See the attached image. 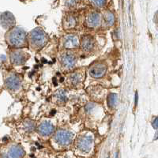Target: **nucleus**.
<instances>
[{"instance_id":"f8f14e48","label":"nucleus","mask_w":158,"mask_h":158,"mask_svg":"<svg viewBox=\"0 0 158 158\" xmlns=\"http://www.w3.org/2000/svg\"><path fill=\"white\" fill-rule=\"evenodd\" d=\"M38 134L42 138H48L52 136L56 131V127L52 122L48 120H44L37 127Z\"/></svg>"},{"instance_id":"5701e85b","label":"nucleus","mask_w":158,"mask_h":158,"mask_svg":"<svg viewBox=\"0 0 158 158\" xmlns=\"http://www.w3.org/2000/svg\"><path fill=\"white\" fill-rule=\"evenodd\" d=\"M153 127L155 129H156V128L158 127V117H156V118H154V120H153Z\"/></svg>"},{"instance_id":"6e6552de","label":"nucleus","mask_w":158,"mask_h":158,"mask_svg":"<svg viewBox=\"0 0 158 158\" xmlns=\"http://www.w3.org/2000/svg\"><path fill=\"white\" fill-rule=\"evenodd\" d=\"M5 85L10 91H18L22 88V78L15 73H10L5 78Z\"/></svg>"},{"instance_id":"dca6fc26","label":"nucleus","mask_w":158,"mask_h":158,"mask_svg":"<svg viewBox=\"0 0 158 158\" xmlns=\"http://www.w3.org/2000/svg\"><path fill=\"white\" fill-rule=\"evenodd\" d=\"M77 24V19L73 14H67L63 19V25L66 30H70L76 28Z\"/></svg>"},{"instance_id":"aec40b11","label":"nucleus","mask_w":158,"mask_h":158,"mask_svg":"<svg viewBox=\"0 0 158 158\" xmlns=\"http://www.w3.org/2000/svg\"><path fill=\"white\" fill-rule=\"evenodd\" d=\"M36 126H35L34 122L32 120H25L23 123V129L26 133H32L34 131Z\"/></svg>"},{"instance_id":"2eb2a0df","label":"nucleus","mask_w":158,"mask_h":158,"mask_svg":"<svg viewBox=\"0 0 158 158\" xmlns=\"http://www.w3.org/2000/svg\"><path fill=\"white\" fill-rule=\"evenodd\" d=\"M52 101L56 105H59V106L63 105L66 104L67 101V93L63 89H58L52 95Z\"/></svg>"},{"instance_id":"0eeeda50","label":"nucleus","mask_w":158,"mask_h":158,"mask_svg":"<svg viewBox=\"0 0 158 158\" xmlns=\"http://www.w3.org/2000/svg\"><path fill=\"white\" fill-rule=\"evenodd\" d=\"M85 25L89 29H98L102 25V15L98 11H89L85 16Z\"/></svg>"},{"instance_id":"9d476101","label":"nucleus","mask_w":158,"mask_h":158,"mask_svg":"<svg viewBox=\"0 0 158 158\" xmlns=\"http://www.w3.org/2000/svg\"><path fill=\"white\" fill-rule=\"evenodd\" d=\"M107 67L106 63H103V62H96L93 63L89 68V75L94 78H101L105 75L107 72Z\"/></svg>"},{"instance_id":"6ab92c4d","label":"nucleus","mask_w":158,"mask_h":158,"mask_svg":"<svg viewBox=\"0 0 158 158\" xmlns=\"http://www.w3.org/2000/svg\"><path fill=\"white\" fill-rule=\"evenodd\" d=\"M117 101H118V97L115 94H110L108 97V108L111 109H115L116 108Z\"/></svg>"},{"instance_id":"f3484780","label":"nucleus","mask_w":158,"mask_h":158,"mask_svg":"<svg viewBox=\"0 0 158 158\" xmlns=\"http://www.w3.org/2000/svg\"><path fill=\"white\" fill-rule=\"evenodd\" d=\"M25 155V151L22 146L18 145H13L8 149L6 154L4 155L5 157H22Z\"/></svg>"},{"instance_id":"39448f33","label":"nucleus","mask_w":158,"mask_h":158,"mask_svg":"<svg viewBox=\"0 0 158 158\" xmlns=\"http://www.w3.org/2000/svg\"><path fill=\"white\" fill-rule=\"evenodd\" d=\"M74 141V134L67 129H59L55 131L52 137V142L59 148H67Z\"/></svg>"},{"instance_id":"4be33fe9","label":"nucleus","mask_w":158,"mask_h":158,"mask_svg":"<svg viewBox=\"0 0 158 158\" xmlns=\"http://www.w3.org/2000/svg\"><path fill=\"white\" fill-rule=\"evenodd\" d=\"M77 0H66V5L68 6V7H74L77 4Z\"/></svg>"},{"instance_id":"f257e3e1","label":"nucleus","mask_w":158,"mask_h":158,"mask_svg":"<svg viewBox=\"0 0 158 158\" xmlns=\"http://www.w3.org/2000/svg\"><path fill=\"white\" fill-rule=\"evenodd\" d=\"M94 148V136L89 131L79 134L74 140V149L76 152L83 156L93 152Z\"/></svg>"},{"instance_id":"ddd939ff","label":"nucleus","mask_w":158,"mask_h":158,"mask_svg":"<svg viewBox=\"0 0 158 158\" xmlns=\"http://www.w3.org/2000/svg\"><path fill=\"white\" fill-rule=\"evenodd\" d=\"M96 47V40L94 36L85 35L80 39V48L84 52H91Z\"/></svg>"},{"instance_id":"1a4fd4ad","label":"nucleus","mask_w":158,"mask_h":158,"mask_svg":"<svg viewBox=\"0 0 158 158\" xmlns=\"http://www.w3.org/2000/svg\"><path fill=\"white\" fill-rule=\"evenodd\" d=\"M62 48L63 49H75L80 47V39L76 33H68L62 38Z\"/></svg>"},{"instance_id":"a211bd4d","label":"nucleus","mask_w":158,"mask_h":158,"mask_svg":"<svg viewBox=\"0 0 158 158\" xmlns=\"http://www.w3.org/2000/svg\"><path fill=\"white\" fill-rule=\"evenodd\" d=\"M115 21L113 13L110 10H105L102 14V25L105 28H110L114 25Z\"/></svg>"},{"instance_id":"412c9836","label":"nucleus","mask_w":158,"mask_h":158,"mask_svg":"<svg viewBox=\"0 0 158 158\" xmlns=\"http://www.w3.org/2000/svg\"><path fill=\"white\" fill-rule=\"evenodd\" d=\"M90 2H91L92 6L95 8L101 9L106 5L107 0H90Z\"/></svg>"},{"instance_id":"7ed1b4c3","label":"nucleus","mask_w":158,"mask_h":158,"mask_svg":"<svg viewBox=\"0 0 158 158\" xmlns=\"http://www.w3.org/2000/svg\"><path fill=\"white\" fill-rule=\"evenodd\" d=\"M78 57L73 49H63L59 55V63L63 71L67 72L74 70L77 65Z\"/></svg>"},{"instance_id":"9b49d317","label":"nucleus","mask_w":158,"mask_h":158,"mask_svg":"<svg viewBox=\"0 0 158 158\" xmlns=\"http://www.w3.org/2000/svg\"><path fill=\"white\" fill-rule=\"evenodd\" d=\"M10 61L15 66H22L27 62L29 55L25 51L17 48L10 53Z\"/></svg>"},{"instance_id":"4468645a","label":"nucleus","mask_w":158,"mask_h":158,"mask_svg":"<svg viewBox=\"0 0 158 158\" xmlns=\"http://www.w3.org/2000/svg\"><path fill=\"white\" fill-rule=\"evenodd\" d=\"M15 18L11 13L4 12L0 14V25L3 29L9 30L15 27Z\"/></svg>"},{"instance_id":"423d86ee","label":"nucleus","mask_w":158,"mask_h":158,"mask_svg":"<svg viewBox=\"0 0 158 158\" xmlns=\"http://www.w3.org/2000/svg\"><path fill=\"white\" fill-rule=\"evenodd\" d=\"M85 80V69L81 68L79 70L70 72L67 75V84L69 87L73 89H78L82 85Z\"/></svg>"},{"instance_id":"20e7f679","label":"nucleus","mask_w":158,"mask_h":158,"mask_svg":"<svg viewBox=\"0 0 158 158\" xmlns=\"http://www.w3.org/2000/svg\"><path fill=\"white\" fill-rule=\"evenodd\" d=\"M47 34L40 28H36L28 35V43L32 50L39 51L46 45L48 42Z\"/></svg>"},{"instance_id":"f03ea898","label":"nucleus","mask_w":158,"mask_h":158,"mask_svg":"<svg viewBox=\"0 0 158 158\" xmlns=\"http://www.w3.org/2000/svg\"><path fill=\"white\" fill-rule=\"evenodd\" d=\"M6 40L10 47L15 48H22L28 44V36L22 28L15 26L9 29L5 36Z\"/></svg>"}]
</instances>
